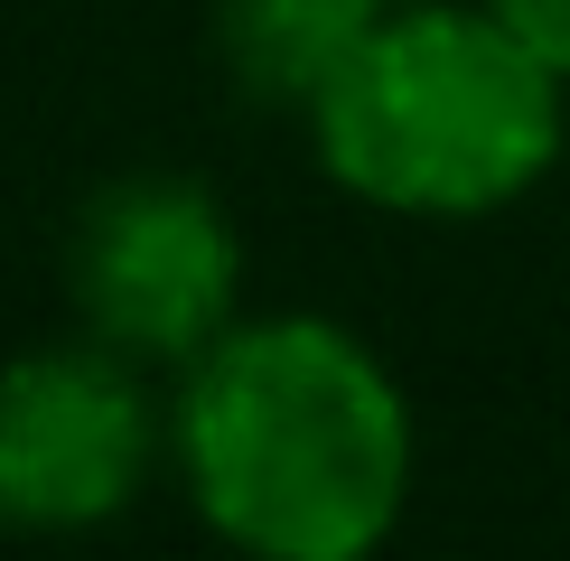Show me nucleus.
Returning a JSON list of instances; mask_svg holds the SVG:
<instances>
[{
	"mask_svg": "<svg viewBox=\"0 0 570 561\" xmlns=\"http://www.w3.org/2000/svg\"><path fill=\"white\" fill-rule=\"evenodd\" d=\"M178 478L225 543L355 561L412 496V412L337 318H234L178 384Z\"/></svg>",
	"mask_w": 570,
	"mask_h": 561,
	"instance_id": "nucleus-1",
	"label": "nucleus"
},
{
	"mask_svg": "<svg viewBox=\"0 0 570 561\" xmlns=\"http://www.w3.org/2000/svg\"><path fill=\"white\" fill-rule=\"evenodd\" d=\"M561 66L487 0H402L318 85L308 131L346 197L384 216H495L561 159Z\"/></svg>",
	"mask_w": 570,
	"mask_h": 561,
	"instance_id": "nucleus-2",
	"label": "nucleus"
},
{
	"mask_svg": "<svg viewBox=\"0 0 570 561\" xmlns=\"http://www.w3.org/2000/svg\"><path fill=\"white\" fill-rule=\"evenodd\" d=\"M85 337L122 346L131 365H197L234 327L244 299V244L234 216L197 178H122L85 206L76 253H66Z\"/></svg>",
	"mask_w": 570,
	"mask_h": 561,
	"instance_id": "nucleus-3",
	"label": "nucleus"
},
{
	"mask_svg": "<svg viewBox=\"0 0 570 561\" xmlns=\"http://www.w3.org/2000/svg\"><path fill=\"white\" fill-rule=\"evenodd\" d=\"M159 450V412L122 346H38L0 365V524L85 533L112 524Z\"/></svg>",
	"mask_w": 570,
	"mask_h": 561,
	"instance_id": "nucleus-4",
	"label": "nucleus"
},
{
	"mask_svg": "<svg viewBox=\"0 0 570 561\" xmlns=\"http://www.w3.org/2000/svg\"><path fill=\"white\" fill-rule=\"evenodd\" d=\"M402 0H216V38L244 94L263 104H318V85L365 47V29Z\"/></svg>",
	"mask_w": 570,
	"mask_h": 561,
	"instance_id": "nucleus-5",
	"label": "nucleus"
},
{
	"mask_svg": "<svg viewBox=\"0 0 570 561\" xmlns=\"http://www.w3.org/2000/svg\"><path fill=\"white\" fill-rule=\"evenodd\" d=\"M487 10L505 19V29L524 38V47H542V57H552L561 76H570V0H487Z\"/></svg>",
	"mask_w": 570,
	"mask_h": 561,
	"instance_id": "nucleus-6",
	"label": "nucleus"
}]
</instances>
